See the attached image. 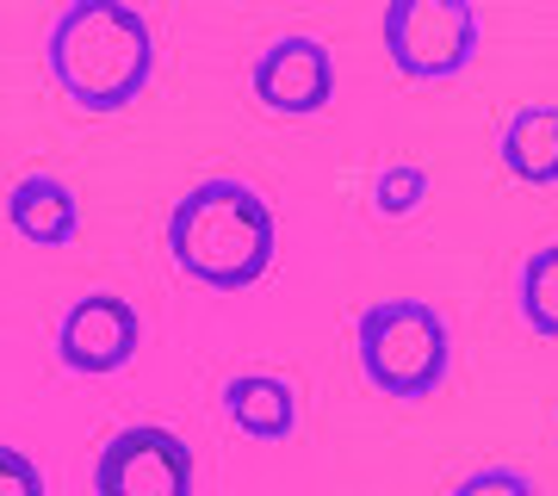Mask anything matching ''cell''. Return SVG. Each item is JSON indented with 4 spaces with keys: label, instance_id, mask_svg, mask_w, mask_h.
<instances>
[{
    "label": "cell",
    "instance_id": "cell-1",
    "mask_svg": "<svg viewBox=\"0 0 558 496\" xmlns=\"http://www.w3.org/2000/svg\"><path fill=\"white\" fill-rule=\"evenodd\" d=\"M44 62L69 106L81 112H124L156 81V32L124 0H75L44 32Z\"/></svg>",
    "mask_w": 558,
    "mask_h": 496
},
{
    "label": "cell",
    "instance_id": "cell-2",
    "mask_svg": "<svg viewBox=\"0 0 558 496\" xmlns=\"http://www.w3.org/2000/svg\"><path fill=\"white\" fill-rule=\"evenodd\" d=\"M168 255L193 286L211 292H248L274 274L279 223L274 205L248 180H199L168 211Z\"/></svg>",
    "mask_w": 558,
    "mask_h": 496
},
{
    "label": "cell",
    "instance_id": "cell-3",
    "mask_svg": "<svg viewBox=\"0 0 558 496\" xmlns=\"http://www.w3.org/2000/svg\"><path fill=\"white\" fill-rule=\"evenodd\" d=\"M354 360L373 391L422 403L453 378V329L428 298H373L354 323Z\"/></svg>",
    "mask_w": 558,
    "mask_h": 496
},
{
    "label": "cell",
    "instance_id": "cell-4",
    "mask_svg": "<svg viewBox=\"0 0 558 496\" xmlns=\"http://www.w3.org/2000/svg\"><path fill=\"white\" fill-rule=\"evenodd\" d=\"M379 38L403 81H453L478 62L484 25L472 0H391Z\"/></svg>",
    "mask_w": 558,
    "mask_h": 496
},
{
    "label": "cell",
    "instance_id": "cell-5",
    "mask_svg": "<svg viewBox=\"0 0 558 496\" xmlns=\"http://www.w3.org/2000/svg\"><path fill=\"white\" fill-rule=\"evenodd\" d=\"M94 496H193V447L161 422H131L94 459Z\"/></svg>",
    "mask_w": 558,
    "mask_h": 496
},
{
    "label": "cell",
    "instance_id": "cell-6",
    "mask_svg": "<svg viewBox=\"0 0 558 496\" xmlns=\"http://www.w3.org/2000/svg\"><path fill=\"white\" fill-rule=\"evenodd\" d=\"M143 348V317L131 311V298L119 292H87L75 298L57 323V360L81 378L124 373Z\"/></svg>",
    "mask_w": 558,
    "mask_h": 496
},
{
    "label": "cell",
    "instance_id": "cell-7",
    "mask_svg": "<svg viewBox=\"0 0 558 496\" xmlns=\"http://www.w3.org/2000/svg\"><path fill=\"white\" fill-rule=\"evenodd\" d=\"M255 99L279 119H317L336 99V57L311 32H286L255 57Z\"/></svg>",
    "mask_w": 558,
    "mask_h": 496
},
{
    "label": "cell",
    "instance_id": "cell-8",
    "mask_svg": "<svg viewBox=\"0 0 558 496\" xmlns=\"http://www.w3.org/2000/svg\"><path fill=\"white\" fill-rule=\"evenodd\" d=\"M223 416L248 440H292V428H299V391L274 373H236L223 385Z\"/></svg>",
    "mask_w": 558,
    "mask_h": 496
},
{
    "label": "cell",
    "instance_id": "cell-9",
    "mask_svg": "<svg viewBox=\"0 0 558 496\" xmlns=\"http://www.w3.org/2000/svg\"><path fill=\"white\" fill-rule=\"evenodd\" d=\"M7 223H13L25 242H38V249H69L75 230H81V205L57 174H25L20 186L7 193Z\"/></svg>",
    "mask_w": 558,
    "mask_h": 496
},
{
    "label": "cell",
    "instance_id": "cell-10",
    "mask_svg": "<svg viewBox=\"0 0 558 496\" xmlns=\"http://www.w3.org/2000/svg\"><path fill=\"white\" fill-rule=\"evenodd\" d=\"M497 156L521 186H558V106H521L502 124Z\"/></svg>",
    "mask_w": 558,
    "mask_h": 496
},
{
    "label": "cell",
    "instance_id": "cell-11",
    "mask_svg": "<svg viewBox=\"0 0 558 496\" xmlns=\"http://www.w3.org/2000/svg\"><path fill=\"white\" fill-rule=\"evenodd\" d=\"M515 311L539 341H558V242L534 249L515 274Z\"/></svg>",
    "mask_w": 558,
    "mask_h": 496
},
{
    "label": "cell",
    "instance_id": "cell-12",
    "mask_svg": "<svg viewBox=\"0 0 558 496\" xmlns=\"http://www.w3.org/2000/svg\"><path fill=\"white\" fill-rule=\"evenodd\" d=\"M428 205V168L422 161H391L373 174V211L379 218H416Z\"/></svg>",
    "mask_w": 558,
    "mask_h": 496
},
{
    "label": "cell",
    "instance_id": "cell-13",
    "mask_svg": "<svg viewBox=\"0 0 558 496\" xmlns=\"http://www.w3.org/2000/svg\"><path fill=\"white\" fill-rule=\"evenodd\" d=\"M447 496H539L534 477L521 472V465H478V472H465Z\"/></svg>",
    "mask_w": 558,
    "mask_h": 496
},
{
    "label": "cell",
    "instance_id": "cell-14",
    "mask_svg": "<svg viewBox=\"0 0 558 496\" xmlns=\"http://www.w3.org/2000/svg\"><path fill=\"white\" fill-rule=\"evenodd\" d=\"M0 496H44L38 459L20 453V447H0Z\"/></svg>",
    "mask_w": 558,
    "mask_h": 496
}]
</instances>
